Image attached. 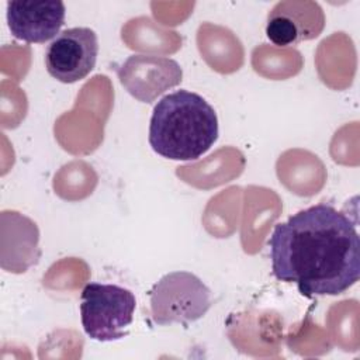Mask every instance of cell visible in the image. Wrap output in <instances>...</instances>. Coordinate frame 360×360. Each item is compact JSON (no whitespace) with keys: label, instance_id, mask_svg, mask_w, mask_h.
<instances>
[{"label":"cell","instance_id":"6da1fadb","mask_svg":"<svg viewBox=\"0 0 360 360\" xmlns=\"http://www.w3.org/2000/svg\"><path fill=\"white\" fill-rule=\"evenodd\" d=\"M271 273L294 283L311 298L339 295L360 277V238L356 224L321 202L277 224L269 239Z\"/></svg>","mask_w":360,"mask_h":360},{"label":"cell","instance_id":"7a4b0ae2","mask_svg":"<svg viewBox=\"0 0 360 360\" xmlns=\"http://www.w3.org/2000/svg\"><path fill=\"white\" fill-rule=\"evenodd\" d=\"M218 139V117L204 97L177 90L162 97L149 125L152 149L172 160H195Z\"/></svg>","mask_w":360,"mask_h":360},{"label":"cell","instance_id":"3957f363","mask_svg":"<svg viewBox=\"0 0 360 360\" xmlns=\"http://www.w3.org/2000/svg\"><path fill=\"white\" fill-rule=\"evenodd\" d=\"M136 300L117 284L89 283L80 295L82 325L90 339L112 342L128 335Z\"/></svg>","mask_w":360,"mask_h":360},{"label":"cell","instance_id":"277c9868","mask_svg":"<svg viewBox=\"0 0 360 360\" xmlns=\"http://www.w3.org/2000/svg\"><path fill=\"white\" fill-rule=\"evenodd\" d=\"M210 307V288L188 271L165 274L150 290V314L159 325H187L202 318Z\"/></svg>","mask_w":360,"mask_h":360},{"label":"cell","instance_id":"5b68a950","mask_svg":"<svg viewBox=\"0 0 360 360\" xmlns=\"http://www.w3.org/2000/svg\"><path fill=\"white\" fill-rule=\"evenodd\" d=\"M97 53V35L91 28H68L48 45L45 66L53 79L62 83H75L94 69Z\"/></svg>","mask_w":360,"mask_h":360},{"label":"cell","instance_id":"8992f818","mask_svg":"<svg viewBox=\"0 0 360 360\" xmlns=\"http://www.w3.org/2000/svg\"><path fill=\"white\" fill-rule=\"evenodd\" d=\"M181 68L165 56L132 55L118 69L121 84L142 103H152L158 96L181 82Z\"/></svg>","mask_w":360,"mask_h":360},{"label":"cell","instance_id":"52a82bcc","mask_svg":"<svg viewBox=\"0 0 360 360\" xmlns=\"http://www.w3.org/2000/svg\"><path fill=\"white\" fill-rule=\"evenodd\" d=\"M325 15L314 1H280L269 13L266 35L277 46H290L316 38Z\"/></svg>","mask_w":360,"mask_h":360},{"label":"cell","instance_id":"ba28073f","mask_svg":"<svg viewBox=\"0 0 360 360\" xmlns=\"http://www.w3.org/2000/svg\"><path fill=\"white\" fill-rule=\"evenodd\" d=\"M65 14V4L59 0L7 3V24L11 34L28 44L52 39L62 28Z\"/></svg>","mask_w":360,"mask_h":360},{"label":"cell","instance_id":"9c48e42d","mask_svg":"<svg viewBox=\"0 0 360 360\" xmlns=\"http://www.w3.org/2000/svg\"><path fill=\"white\" fill-rule=\"evenodd\" d=\"M6 214L11 221V225L1 217V228L10 232V236L1 232V253H6L8 249H11V253L1 260V266L4 267L7 262H10L7 267L8 271L22 273L39 259V232L35 222L20 212L6 211Z\"/></svg>","mask_w":360,"mask_h":360}]
</instances>
